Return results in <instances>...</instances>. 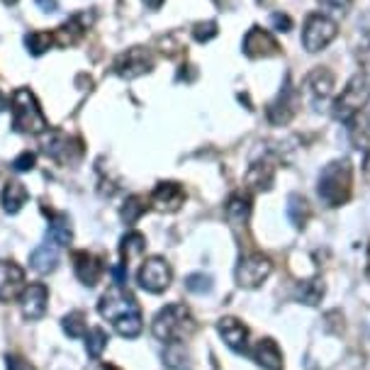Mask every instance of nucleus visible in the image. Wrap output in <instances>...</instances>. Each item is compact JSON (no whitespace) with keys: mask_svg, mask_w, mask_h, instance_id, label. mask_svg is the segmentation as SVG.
<instances>
[{"mask_svg":"<svg viewBox=\"0 0 370 370\" xmlns=\"http://www.w3.org/2000/svg\"><path fill=\"white\" fill-rule=\"evenodd\" d=\"M195 329H197L195 317H192L190 307L183 303L166 305L163 310L156 312V317L151 322L153 337L168 346L183 344V341H187L195 334Z\"/></svg>","mask_w":370,"mask_h":370,"instance_id":"1","label":"nucleus"},{"mask_svg":"<svg viewBox=\"0 0 370 370\" xmlns=\"http://www.w3.org/2000/svg\"><path fill=\"white\" fill-rule=\"evenodd\" d=\"M354 192V168L349 158H337L329 161L322 168L320 180H317V195L327 207H341L351 200Z\"/></svg>","mask_w":370,"mask_h":370,"instance_id":"2","label":"nucleus"},{"mask_svg":"<svg viewBox=\"0 0 370 370\" xmlns=\"http://www.w3.org/2000/svg\"><path fill=\"white\" fill-rule=\"evenodd\" d=\"M10 110H13V124L17 132L42 134L47 132V117L30 88H17L10 95Z\"/></svg>","mask_w":370,"mask_h":370,"instance_id":"3","label":"nucleus"},{"mask_svg":"<svg viewBox=\"0 0 370 370\" xmlns=\"http://www.w3.org/2000/svg\"><path fill=\"white\" fill-rule=\"evenodd\" d=\"M370 102V76L366 73H356V76L349 78V83L344 85L341 95L334 100L332 115L339 122L349 124L356 115H361L366 110V105Z\"/></svg>","mask_w":370,"mask_h":370,"instance_id":"4","label":"nucleus"},{"mask_svg":"<svg viewBox=\"0 0 370 370\" xmlns=\"http://www.w3.org/2000/svg\"><path fill=\"white\" fill-rule=\"evenodd\" d=\"M98 312L102 320L107 322H119L124 320V317H134V315H141L139 310V303H136V298L127 290V285H117V283H112L110 288H107V293L100 298L98 303Z\"/></svg>","mask_w":370,"mask_h":370,"instance_id":"5","label":"nucleus"},{"mask_svg":"<svg viewBox=\"0 0 370 370\" xmlns=\"http://www.w3.org/2000/svg\"><path fill=\"white\" fill-rule=\"evenodd\" d=\"M339 25L324 13H312L307 15L305 27H303V47L310 51V54H317V51H324L329 44L337 39Z\"/></svg>","mask_w":370,"mask_h":370,"instance_id":"6","label":"nucleus"},{"mask_svg":"<svg viewBox=\"0 0 370 370\" xmlns=\"http://www.w3.org/2000/svg\"><path fill=\"white\" fill-rule=\"evenodd\" d=\"M271 273H273V261L266 254L254 251V254H246L239 259L234 278H236L239 288L254 290V288L263 285V283L271 278Z\"/></svg>","mask_w":370,"mask_h":370,"instance_id":"7","label":"nucleus"},{"mask_svg":"<svg viewBox=\"0 0 370 370\" xmlns=\"http://www.w3.org/2000/svg\"><path fill=\"white\" fill-rule=\"evenodd\" d=\"M136 283H139V288L146 290V293L161 295L166 293L170 283H173V268H170L166 259L151 256V259H146L144 263H141L139 273H136Z\"/></svg>","mask_w":370,"mask_h":370,"instance_id":"8","label":"nucleus"},{"mask_svg":"<svg viewBox=\"0 0 370 370\" xmlns=\"http://www.w3.org/2000/svg\"><path fill=\"white\" fill-rule=\"evenodd\" d=\"M151 68H153V56H151V51L144 49V47L127 49L124 54H119L117 61H115V73L122 78H127V81L144 76V73H149Z\"/></svg>","mask_w":370,"mask_h":370,"instance_id":"9","label":"nucleus"},{"mask_svg":"<svg viewBox=\"0 0 370 370\" xmlns=\"http://www.w3.org/2000/svg\"><path fill=\"white\" fill-rule=\"evenodd\" d=\"M298 107H300L298 90H295L290 83H285V88L278 93V98L268 102V107H266V117H268L271 124L283 127V124H288L290 119L298 115Z\"/></svg>","mask_w":370,"mask_h":370,"instance_id":"10","label":"nucleus"},{"mask_svg":"<svg viewBox=\"0 0 370 370\" xmlns=\"http://www.w3.org/2000/svg\"><path fill=\"white\" fill-rule=\"evenodd\" d=\"M241 47L249 59H271V56L281 54V44L276 42V37L259 25H254L251 30L246 32Z\"/></svg>","mask_w":370,"mask_h":370,"instance_id":"11","label":"nucleus"},{"mask_svg":"<svg viewBox=\"0 0 370 370\" xmlns=\"http://www.w3.org/2000/svg\"><path fill=\"white\" fill-rule=\"evenodd\" d=\"M47 305H49V290L44 283H32L22 290L20 295V310L25 315V320L37 322L47 315Z\"/></svg>","mask_w":370,"mask_h":370,"instance_id":"12","label":"nucleus"},{"mask_svg":"<svg viewBox=\"0 0 370 370\" xmlns=\"http://www.w3.org/2000/svg\"><path fill=\"white\" fill-rule=\"evenodd\" d=\"M151 205L158 212H178L185 205V187L175 180H161L151 192Z\"/></svg>","mask_w":370,"mask_h":370,"instance_id":"13","label":"nucleus"},{"mask_svg":"<svg viewBox=\"0 0 370 370\" xmlns=\"http://www.w3.org/2000/svg\"><path fill=\"white\" fill-rule=\"evenodd\" d=\"M71 259H73V273H76L78 281L88 288L98 285L102 273H105V263H102L100 256L90 251H73Z\"/></svg>","mask_w":370,"mask_h":370,"instance_id":"14","label":"nucleus"},{"mask_svg":"<svg viewBox=\"0 0 370 370\" xmlns=\"http://www.w3.org/2000/svg\"><path fill=\"white\" fill-rule=\"evenodd\" d=\"M217 332L222 341L234 354H246L249 351V327L241 320H236V317H222L217 322Z\"/></svg>","mask_w":370,"mask_h":370,"instance_id":"15","label":"nucleus"},{"mask_svg":"<svg viewBox=\"0 0 370 370\" xmlns=\"http://www.w3.org/2000/svg\"><path fill=\"white\" fill-rule=\"evenodd\" d=\"M25 290V271L13 261H0V303H10Z\"/></svg>","mask_w":370,"mask_h":370,"instance_id":"16","label":"nucleus"},{"mask_svg":"<svg viewBox=\"0 0 370 370\" xmlns=\"http://www.w3.org/2000/svg\"><path fill=\"white\" fill-rule=\"evenodd\" d=\"M44 151H47V156H51L54 161L71 163L81 156L83 149H81V141L68 139V136L61 132H51L49 139H44Z\"/></svg>","mask_w":370,"mask_h":370,"instance_id":"17","label":"nucleus"},{"mask_svg":"<svg viewBox=\"0 0 370 370\" xmlns=\"http://www.w3.org/2000/svg\"><path fill=\"white\" fill-rule=\"evenodd\" d=\"M251 358L263 370H283V366H285V361H283L281 346H278V341L271 339V337L261 339L259 344L254 346V349H251Z\"/></svg>","mask_w":370,"mask_h":370,"instance_id":"18","label":"nucleus"},{"mask_svg":"<svg viewBox=\"0 0 370 370\" xmlns=\"http://www.w3.org/2000/svg\"><path fill=\"white\" fill-rule=\"evenodd\" d=\"M251 210H254L251 195L249 192H234L224 202V217L232 227H246L249 219H251Z\"/></svg>","mask_w":370,"mask_h":370,"instance_id":"19","label":"nucleus"},{"mask_svg":"<svg viewBox=\"0 0 370 370\" xmlns=\"http://www.w3.org/2000/svg\"><path fill=\"white\" fill-rule=\"evenodd\" d=\"M334 73L329 68H315L310 76L305 78V88L310 93V98L315 100V105H320L334 93Z\"/></svg>","mask_w":370,"mask_h":370,"instance_id":"20","label":"nucleus"},{"mask_svg":"<svg viewBox=\"0 0 370 370\" xmlns=\"http://www.w3.org/2000/svg\"><path fill=\"white\" fill-rule=\"evenodd\" d=\"M246 187L254 192H268L276 183V166L271 161H256L246 170Z\"/></svg>","mask_w":370,"mask_h":370,"instance_id":"21","label":"nucleus"},{"mask_svg":"<svg viewBox=\"0 0 370 370\" xmlns=\"http://www.w3.org/2000/svg\"><path fill=\"white\" fill-rule=\"evenodd\" d=\"M44 212L49 214V227H47V241H51L54 246H68L73 239V229H71V219L61 212H49L44 207Z\"/></svg>","mask_w":370,"mask_h":370,"instance_id":"22","label":"nucleus"},{"mask_svg":"<svg viewBox=\"0 0 370 370\" xmlns=\"http://www.w3.org/2000/svg\"><path fill=\"white\" fill-rule=\"evenodd\" d=\"M349 139L351 146L363 153L370 151V112H361L349 122Z\"/></svg>","mask_w":370,"mask_h":370,"instance_id":"23","label":"nucleus"},{"mask_svg":"<svg viewBox=\"0 0 370 370\" xmlns=\"http://www.w3.org/2000/svg\"><path fill=\"white\" fill-rule=\"evenodd\" d=\"M30 266L37 273H51L59 266V251H56L54 244H42L30 254Z\"/></svg>","mask_w":370,"mask_h":370,"instance_id":"24","label":"nucleus"},{"mask_svg":"<svg viewBox=\"0 0 370 370\" xmlns=\"http://www.w3.org/2000/svg\"><path fill=\"white\" fill-rule=\"evenodd\" d=\"M146 251V236L141 232H127L119 241V256H122V263L129 266V261L141 259Z\"/></svg>","mask_w":370,"mask_h":370,"instance_id":"25","label":"nucleus"},{"mask_svg":"<svg viewBox=\"0 0 370 370\" xmlns=\"http://www.w3.org/2000/svg\"><path fill=\"white\" fill-rule=\"evenodd\" d=\"M285 212H288V219L293 222L295 229H305L307 222H310V217H312V207H310V202H307L303 195H298V192H293V195L288 197V207H285Z\"/></svg>","mask_w":370,"mask_h":370,"instance_id":"26","label":"nucleus"},{"mask_svg":"<svg viewBox=\"0 0 370 370\" xmlns=\"http://www.w3.org/2000/svg\"><path fill=\"white\" fill-rule=\"evenodd\" d=\"M27 197H30L27 187L22 183H17V180H10V183L3 187V207H5V212L17 214L22 210V205L27 202Z\"/></svg>","mask_w":370,"mask_h":370,"instance_id":"27","label":"nucleus"},{"mask_svg":"<svg viewBox=\"0 0 370 370\" xmlns=\"http://www.w3.org/2000/svg\"><path fill=\"white\" fill-rule=\"evenodd\" d=\"M146 210H149V200H146L144 195H129L127 200H124L122 210H119V217H122L124 224L132 227L144 217Z\"/></svg>","mask_w":370,"mask_h":370,"instance_id":"28","label":"nucleus"},{"mask_svg":"<svg viewBox=\"0 0 370 370\" xmlns=\"http://www.w3.org/2000/svg\"><path fill=\"white\" fill-rule=\"evenodd\" d=\"M324 293H327V285H324V281H322V278H312V281L300 283L298 290H295V295H298V300H300V303L312 305V307L322 303Z\"/></svg>","mask_w":370,"mask_h":370,"instance_id":"29","label":"nucleus"},{"mask_svg":"<svg viewBox=\"0 0 370 370\" xmlns=\"http://www.w3.org/2000/svg\"><path fill=\"white\" fill-rule=\"evenodd\" d=\"M54 32H44V30H34L25 37V47L32 56H42L44 51L54 47Z\"/></svg>","mask_w":370,"mask_h":370,"instance_id":"30","label":"nucleus"},{"mask_svg":"<svg viewBox=\"0 0 370 370\" xmlns=\"http://www.w3.org/2000/svg\"><path fill=\"white\" fill-rule=\"evenodd\" d=\"M61 327H64L66 337H71V339H83L85 334H88V324H85V315L81 310L68 312L64 317V322H61Z\"/></svg>","mask_w":370,"mask_h":370,"instance_id":"31","label":"nucleus"},{"mask_svg":"<svg viewBox=\"0 0 370 370\" xmlns=\"http://www.w3.org/2000/svg\"><path fill=\"white\" fill-rule=\"evenodd\" d=\"M107 334H105V329H100V327H95V329H90L88 334H85V354H88L93 361H98V358L102 356V351L107 349Z\"/></svg>","mask_w":370,"mask_h":370,"instance_id":"32","label":"nucleus"},{"mask_svg":"<svg viewBox=\"0 0 370 370\" xmlns=\"http://www.w3.org/2000/svg\"><path fill=\"white\" fill-rule=\"evenodd\" d=\"M112 327H115V332H117L122 339H136V337L141 334V329H144V320H141V315L124 317V320L115 322Z\"/></svg>","mask_w":370,"mask_h":370,"instance_id":"33","label":"nucleus"},{"mask_svg":"<svg viewBox=\"0 0 370 370\" xmlns=\"http://www.w3.org/2000/svg\"><path fill=\"white\" fill-rule=\"evenodd\" d=\"M185 288L195 295H207L212 290V278L207 273H192V276H187Z\"/></svg>","mask_w":370,"mask_h":370,"instance_id":"34","label":"nucleus"},{"mask_svg":"<svg viewBox=\"0 0 370 370\" xmlns=\"http://www.w3.org/2000/svg\"><path fill=\"white\" fill-rule=\"evenodd\" d=\"M356 59H358V64H361L363 73H366V76H370V32L363 34V39L358 42Z\"/></svg>","mask_w":370,"mask_h":370,"instance_id":"35","label":"nucleus"},{"mask_svg":"<svg viewBox=\"0 0 370 370\" xmlns=\"http://www.w3.org/2000/svg\"><path fill=\"white\" fill-rule=\"evenodd\" d=\"M217 22H197L195 27H192V37L197 39V42H210V39L217 37Z\"/></svg>","mask_w":370,"mask_h":370,"instance_id":"36","label":"nucleus"},{"mask_svg":"<svg viewBox=\"0 0 370 370\" xmlns=\"http://www.w3.org/2000/svg\"><path fill=\"white\" fill-rule=\"evenodd\" d=\"M34 163H37V156H34L32 151H22L20 156L13 161V168L17 170V173H25V170H32Z\"/></svg>","mask_w":370,"mask_h":370,"instance_id":"37","label":"nucleus"},{"mask_svg":"<svg viewBox=\"0 0 370 370\" xmlns=\"http://www.w3.org/2000/svg\"><path fill=\"white\" fill-rule=\"evenodd\" d=\"M5 366H8V370H37L27 358H22V356H8L5 358Z\"/></svg>","mask_w":370,"mask_h":370,"instance_id":"38","label":"nucleus"},{"mask_svg":"<svg viewBox=\"0 0 370 370\" xmlns=\"http://www.w3.org/2000/svg\"><path fill=\"white\" fill-rule=\"evenodd\" d=\"M271 22H273V27H276L278 32H290V30H293V20H290V15L273 13Z\"/></svg>","mask_w":370,"mask_h":370,"instance_id":"39","label":"nucleus"},{"mask_svg":"<svg viewBox=\"0 0 370 370\" xmlns=\"http://www.w3.org/2000/svg\"><path fill=\"white\" fill-rule=\"evenodd\" d=\"M320 3L327 5V8H332V10H341V13H344L354 0H320Z\"/></svg>","mask_w":370,"mask_h":370,"instance_id":"40","label":"nucleus"},{"mask_svg":"<svg viewBox=\"0 0 370 370\" xmlns=\"http://www.w3.org/2000/svg\"><path fill=\"white\" fill-rule=\"evenodd\" d=\"M34 3H37V8L42 10V13H56V10H59L56 0H34Z\"/></svg>","mask_w":370,"mask_h":370,"instance_id":"41","label":"nucleus"},{"mask_svg":"<svg viewBox=\"0 0 370 370\" xmlns=\"http://www.w3.org/2000/svg\"><path fill=\"white\" fill-rule=\"evenodd\" d=\"M363 178L370 183V151L366 153V158H363Z\"/></svg>","mask_w":370,"mask_h":370,"instance_id":"42","label":"nucleus"},{"mask_svg":"<svg viewBox=\"0 0 370 370\" xmlns=\"http://www.w3.org/2000/svg\"><path fill=\"white\" fill-rule=\"evenodd\" d=\"M144 5H146L149 10H158V8L163 5V0H144Z\"/></svg>","mask_w":370,"mask_h":370,"instance_id":"43","label":"nucleus"},{"mask_svg":"<svg viewBox=\"0 0 370 370\" xmlns=\"http://www.w3.org/2000/svg\"><path fill=\"white\" fill-rule=\"evenodd\" d=\"M366 276L370 281V244H368V256H366Z\"/></svg>","mask_w":370,"mask_h":370,"instance_id":"44","label":"nucleus"},{"mask_svg":"<svg viewBox=\"0 0 370 370\" xmlns=\"http://www.w3.org/2000/svg\"><path fill=\"white\" fill-rule=\"evenodd\" d=\"M98 370H119L117 366H112V363H102V366Z\"/></svg>","mask_w":370,"mask_h":370,"instance_id":"45","label":"nucleus"},{"mask_svg":"<svg viewBox=\"0 0 370 370\" xmlns=\"http://www.w3.org/2000/svg\"><path fill=\"white\" fill-rule=\"evenodd\" d=\"M5 105H8V98H5V95H3V93H0V112H3V110H5Z\"/></svg>","mask_w":370,"mask_h":370,"instance_id":"46","label":"nucleus"},{"mask_svg":"<svg viewBox=\"0 0 370 370\" xmlns=\"http://www.w3.org/2000/svg\"><path fill=\"white\" fill-rule=\"evenodd\" d=\"M3 3H5V5H15L17 0H3Z\"/></svg>","mask_w":370,"mask_h":370,"instance_id":"47","label":"nucleus"}]
</instances>
